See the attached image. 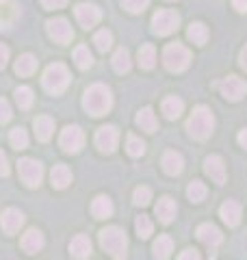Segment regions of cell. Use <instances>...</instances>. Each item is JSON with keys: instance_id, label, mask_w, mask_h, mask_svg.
I'll return each instance as SVG.
<instances>
[{"instance_id": "obj_20", "label": "cell", "mask_w": 247, "mask_h": 260, "mask_svg": "<svg viewBox=\"0 0 247 260\" xmlns=\"http://www.w3.org/2000/svg\"><path fill=\"white\" fill-rule=\"evenodd\" d=\"M33 128H35V135L39 141H50V137L54 135V121L48 115H39L33 121Z\"/></svg>"}, {"instance_id": "obj_24", "label": "cell", "mask_w": 247, "mask_h": 260, "mask_svg": "<svg viewBox=\"0 0 247 260\" xmlns=\"http://www.w3.org/2000/svg\"><path fill=\"white\" fill-rule=\"evenodd\" d=\"M91 215L96 219H106L113 215V202L111 198H106V195H98V198L91 202Z\"/></svg>"}, {"instance_id": "obj_14", "label": "cell", "mask_w": 247, "mask_h": 260, "mask_svg": "<svg viewBox=\"0 0 247 260\" xmlns=\"http://www.w3.org/2000/svg\"><path fill=\"white\" fill-rule=\"evenodd\" d=\"M0 225H3L5 234H15L24 225V213L20 208H7L0 217Z\"/></svg>"}, {"instance_id": "obj_46", "label": "cell", "mask_w": 247, "mask_h": 260, "mask_svg": "<svg viewBox=\"0 0 247 260\" xmlns=\"http://www.w3.org/2000/svg\"><path fill=\"white\" fill-rule=\"evenodd\" d=\"M232 7L238 13H247V0H232Z\"/></svg>"}, {"instance_id": "obj_43", "label": "cell", "mask_w": 247, "mask_h": 260, "mask_svg": "<svg viewBox=\"0 0 247 260\" xmlns=\"http://www.w3.org/2000/svg\"><path fill=\"white\" fill-rule=\"evenodd\" d=\"M178 260H202V258L197 254V249H184L182 254L178 256Z\"/></svg>"}, {"instance_id": "obj_39", "label": "cell", "mask_w": 247, "mask_h": 260, "mask_svg": "<svg viewBox=\"0 0 247 260\" xmlns=\"http://www.w3.org/2000/svg\"><path fill=\"white\" fill-rule=\"evenodd\" d=\"M152 200V191L147 189V186H137L135 193H133V202L137 206H147Z\"/></svg>"}, {"instance_id": "obj_32", "label": "cell", "mask_w": 247, "mask_h": 260, "mask_svg": "<svg viewBox=\"0 0 247 260\" xmlns=\"http://www.w3.org/2000/svg\"><path fill=\"white\" fill-rule=\"evenodd\" d=\"M74 61H76L80 70H89L94 65V54L89 52L87 46H78L76 50H74Z\"/></svg>"}, {"instance_id": "obj_40", "label": "cell", "mask_w": 247, "mask_h": 260, "mask_svg": "<svg viewBox=\"0 0 247 260\" xmlns=\"http://www.w3.org/2000/svg\"><path fill=\"white\" fill-rule=\"evenodd\" d=\"M123 9H128L130 13H141L147 5H150V0H121Z\"/></svg>"}, {"instance_id": "obj_13", "label": "cell", "mask_w": 247, "mask_h": 260, "mask_svg": "<svg viewBox=\"0 0 247 260\" xmlns=\"http://www.w3.org/2000/svg\"><path fill=\"white\" fill-rule=\"evenodd\" d=\"M197 239H200L206 247L215 249L221 245V241H224V234H221V230L217 225L212 223H202L200 228H197Z\"/></svg>"}, {"instance_id": "obj_1", "label": "cell", "mask_w": 247, "mask_h": 260, "mask_svg": "<svg viewBox=\"0 0 247 260\" xmlns=\"http://www.w3.org/2000/svg\"><path fill=\"white\" fill-rule=\"evenodd\" d=\"M82 107H85V111L89 113V115L94 117H102L106 115V113L111 111L113 107V93L111 89L106 85H91L85 91V95H82Z\"/></svg>"}, {"instance_id": "obj_10", "label": "cell", "mask_w": 247, "mask_h": 260, "mask_svg": "<svg viewBox=\"0 0 247 260\" xmlns=\"http://www.w3.org/2000/svg\"><path fill=\"white\" fill-rule=\"evenodd\" d=\"M117 141H119V133L115 126H102L98 128L96 133V145L98 150L104 152V154H113L115 148H117Z\"/></svg>"}, {"instance_id": "obj_31", "label": "cell", "mask_w": 247, "mask_h": 260, "mask_svg": "<svg viewBox=\"0 0 247 260\" xmlns=\"http://www.w3.org/2000/svg\"><path fill=\"white\" fill-rule=\"evenodd\" d=\"M137 59H139V65H141L143 70H152L154 63H156V50H154V46L152 44L141 46V48H139Z\"/></svg>"}, {"instance_id": "obj_33", "label": "cell", "mask_w": 247, "mask_h": 260, "mask_svg": "<svg viewBox=\"0 0 247 260\" xmlns=\"http://www.w3.org/2000/svg\"><path fill=\"white\" fill-rule=\"evenodd\" d=\"M9 141H11V145L15 150H24L28 145V135H26V130L24 128H13L11 130V135H9Z\"/></svg>"}, {"instance_id": "obj_34", "label": "cell", "mask_w": 247, "mask_h": 260, "mask_svg": "<svg viewBox=\"0 0 247 260\" xmlns=\"http://www.w3.org/2000/svg\"><path fill=\"white\" fill-rule=\"evenodd\" d=\"M15 102H18L20 109H28L33 104V89L26 87V85L18 87V89H15Z\"/></svg>"}, {"instance_id": "obj_48", "label": "cell", "mask_w": 247, "mask_h": 260, "mask_svg": "<svg viewBox=\"0 0 247 260\" xmlns=\"http://www.w3.org/2000/svg\"><path fill=\"white\" fill-rule=\"evenodd\" d=\"M238 61H241V68L247 72V44H245V48L241 50V56H238Z\"/></svg>"}, {"instance_id": "obj_30", "label": "cell", "mask_w": 247, "mask_h": 260, "mask_svg": "<svg viewBox=\"0 0 247 260\" xmlns=\"http://www.w3.org/2000/svg\"><path fill=\"white\" fill-rule=\"evenodd\" d=\"M130 52L126 50V48H119L117 52L113 54V70L117 72V74H126V72H130Z\"/></svg>"}, {"instance_id": "obj_3", "label": "cell", "mask_w": 247, "mask_h": 260, "mask_svg": "<svg viewBox=\"0 0 247 260\" xmlns=\"http://www.w3.org/2000/svg\"><path fill=\"white\" fill-rule=\"evenodd\" d=\"M100 245L106 249L115 260H123L126 258V249H128V237L126 232L117 225H109L100 232Z\"/></svg>"}, {"instance_id": "obj_28", "label": "cell", "mask_w": 247, "mask_h": 260, "mask_svg": "<svg viewBox=\"0 0 247 260\" xmlns=\"http://www.w3.org/2000/svg\"><path fill=\"white\" fill-rule=\"evenodd\" d=\"M35 70H37V59L33 54H22L15 61V74H20V76H30Z\"/></svg>"}, {"instance_id": "obj_38", "label": "cell", "mask_w": 247, "mask_h": 260, "mask_svg": "<svg viewBox=\"0 0 247 260\" xmlns=\"http://www.w3.org/2000/svg\"><path fill=\"white\" fill-rule=\"evenodd\" d=\"M94 44H96V48L100 52H106L113 46V35H111L109 30H98L96 37H94Z\"/></svg>"}, {"instance_id": "obj_35", "label": "cell", "mask_w": 247, "mask_h": 260, "mask_svg": "<svg viewBox=\"0 0 247 260\" xmlns=\"http://www.w3.org/2000/svg\"><path fill=\"white\" fill-rule=\"evenodd\" d=\"M135 228H137V234H139V239H150V234L154 232V225L150 221V217H137V221H135Z\"/></svg>"}, {"instance_id": "obj_5", "label": "cell", "mask_w": 247, "mask_h": 260, "mask_svg": "<svg viewBox=\"0 0 247 260\" xmlns=\"http://www.w3.org/2000/svg\"><path fill=\"white\" fill-rule=\"evenodd\" d=\"M163 63L169 72H184L191 63V52L187 50L182 44H169L163 50Z\"/></svg>"}, {"instance_id": "obj_8", "label": "cell", "mask_w": 247, "mask_h": 260, "mask_svg": "<svg viewBox=\"0 0 247 260\" xmlns=\"http://www.w3.org/2000/svg\"><path fill=\"white\" fill-rule=\"evenodd\" d=\"M59 145L63 148V152L78 154L85 145V133L80 130V126H65L59 137Z\"/></svg>"}, {"instance_id": "obj_50", "label": "cell", "mask_w": 247, "mask_h": 260, "mask_svg": "<svg viewBox=\"0 0 247 260\" xmlns=\"http://www.w3.org/2000/svg\"><path fill=\"white\" fill-rule=\"evenodd\" d=\"M167 3H174V0H167Z\"/></svg>"}, {"instance_id": "obj_44", "label": "cell", "mask_w": 247, "mask_h": 260, "mask_svg": "<svg viewBox=\"0 0 247 260\" xmlns=\"http://www.w3.org/2000/svg\"><path fill=\"white\" fill-rule=\"evenodd\" d=\"M0 176H9V160H7L3 150H0Z\"/></svg>"}, {"instance_id": "obj_7", "label": "cell", "mask_w": 247, "mask_h": 260, "mask_svg": "<svg viewBox=\"0 0 247 260\" xmlns=\"http://www.w3.org/2000/svg\"><path fill=\"white\" fill-rule=\"evenodd\" d=\"M18 174L22 178V182L26 186H30V189L39 186L41 180H44V167H41V162L35 158H20Z\"/></svg>"}, {"instance_id": "obj_26", "label": "cell", "mask_w": 247, "mask_h": 260, "mask_svg": "<svg viewBox=\"0 0 247 260\" xmlns=\"http://www.w3.org/2000/svg\"><path fill=\"white\" fill-rule=\"evenodd\" d=\"M152 251H154V258L156 260H167L171 256V251H174V241L163 234V237H159V239L154 241Z\"/></svg>"}, {"instance_id": "obj_12", "label": "cell", "mask_w": 247, "mask_h": 260, "mask_svg": "<svg viewBox=\"0 0 247 260\" xmlns=\"http://www.w3.org/2000/svg\"><path fill=\"white\" fill-rule=\"evenodd\" d=\"M74 13H76V20H78V24H80L82 28L96 26V24L100 22V18H102L100 9H98L96 5H91V3H80V5H76Z\"/></svg>"}, {"instance_id": "obj_29", "label": "cell", "mask_w": 247, "mask_h": 260, "mask_svg": "<svg viewBox=\"0 0 247 260\" xmlns=\"http://www.w3.org/2000/svg\"><path fill=\"white\" fill-rule=\"evenodd\" d=\"M187 37L191 39L193 44L204 46L206 39H208V28H206V24H202V22H193L191 26H189V30H187Z\"/></svg>"}, {"instance_id": "obj_49", "label": "cell", "mask_w": 247, "mask_h": 260, "mask_svg": "<svg viewBox=\"0 0 247 260\" xmlns=\"http://www.w3.org/2000/svg\"><path fill=\"white\" fill-rule=\"evenodd\" d=\"M5 3H7V0H0V5H5Z\"/></svg>"}, {"instance_id": "obj_6", "label": "cell", "mask_w": 247, "mask_h": 260, "mask_svg": "<svg viewBox=\"0 0 247 260\" xmlns=\"http://www.w3.org/2000/svg\"><path fill=\"white\" fill-rule=\"evenodd\" d=\"M180 26V15L174 9H159L152 18V32L159 37L171 35Z\"/></svg>"}, {"instance_id": "obj_47", "label": "cell", "mask_w": 247, "mask_h": 260, "mask_svg": "<svg viewBox=\"0 0 247 260\" xmlns=\"http://www.w3.org/2000/svg\"><path fill=\"white\" fill-rule=\"evenodd\" d=\"M236 141H238V145H241V148H245V150H247V128H245V130H241V133H238Z\"/></svg>"}, {"instance_id": "obj_2", "label": "cell", "mask_w": 247, "mask_h": 260, "mask_svg": "<svg viewBox=\"0 0 247 260\" xmlns=\"http://www.w3.org/2000/svg\"><path fill=\"white\" fill-rule=\"evenodd\" d=\"M187 130L189 135L197 141H206L215 130V115L208 107H195L193 113L187 119Z\"/></svg>"}, {"instance_id": "obj_45", "label": "cell", "mask_w": 247, "mask_h": 260, "mask_svg": "<svg viewBox=\"0 0 247 260\" xmlns=\"http://www.w3.org/2000/svg\"><path fill=\"white\" fill-rule=\"evenodd\" d=\"M7 61H9V48L5 44H0V70L7 65Z\"/></svg>"}, {"instance_id": "obj_22", "label": "cell", "mask_w": 247, "mask_h": 260, "mask_svg": "<svg viewBox=\"0 0 247 260\" xmlns=\"http://www.w3.org/2000/svg\"><path fill=\"white\" fill-rule=\"evenodd\" d=\"M50 180L54 189H68L70 182H72V172L68 165H54L52 167V174H50Z\"/></svg>"}, {"instance_id": "obj_27", "label": "cell", "mask_w": 247, "mask_h": 260, "mask_svg": "<svg viewBox=\"0 0 247 260\" xmlns=\"http://www.w3.org/2000/svg\"><path fill=\"white\" fill-rule=\"evenodd\" d=\"M20 15V7L18 3H11L7 7H0V28H11V24L18 20Z\"/></svg>"}, {"instance_id": "obj_4", "label": "cell", "mask_w": 247, "mask_h": 260, "mask_svg": "<svg viewBox=\"0 0 247 260\" xmlns=\"http://www.w3.org/2000/svg\"><path fill=\"white\" fill-rule=\"evenodd\" d=\"M70 80H72L70 70L65 68L63 63H52V65H48L46 68L44 78H41V85H44V89L48 93L59 95V93H63L65 89H68Z\"/></svg>"}, {"instance_id": "obj_21", "label": "cell", "mask_w": 247, "mask_h": 260, "mask_svg": "<svg viewBox=\"0 0 247 260\" xmlns=\"http://www.w3.org/2000/svg\"><path fill=\"white\" fill-rule=\"evenodd\" d=\"M41 247H44V234L35 230V228L22 237V249L26 251V254H37Z\"/></svg>"}, {"instance_id": "obj_37", "label": "cell", "mask_w": 247, "mask_h": 260, "mask_svg": "<svg viewBox=\"0 0 247 260\" xmlns=\"http://www.w3.org/2000/svg\"><path fill=\"white\" fill-rule=\"evenodd\" d=\"M126 150L130 156H143L145 154V143L139 139L135 135H128V141H126Z\"/></svg>"}, {"instance_id": "obj_15", "label": "cell", "mask_w": 247, "mask_h": 260, "mask_svg": "<svg viewBox=\"0 0 247 260\" xmlns=\"http://www.w3.org/2000/svg\"><path fill=\"white\" fill-rule=\"evenodd\" d=\"M154 213H156V217H159V221L161 223H171L174 221V217H176V213H178V206H176V202L171 200V198H161L159 200V204H156V208H154Z\"/></svg>"}, {"instance_id": "obj_23", "label": "cell", "mask_w": 247, "mask_h": 260, "mask_svg": "<svg viewBox=\"0 0 247 260\" xmlns=\"http://www.w3.org/2000/svg\"><path fill=\"white\" fill-rule=\"evenodd\" d=\"M161 109H163V113H165V117L167 119H178L180 115H182V111H184V102L180 100V98H176V95H169V98H165L163 100Z\"/></svg>"}, {"instance_id": "obj_9", "label": "cell", "mask_w": 247, "mask_h": 260, "mask_svg": "<svg viewBox=\"0 0 247 260\" xmlns=\"http://www.w3.org/2000/svg\"><path fill=\"white\" fill-rule=\"evenodd\" d=\"M46 28H48V35H50V39H54L56 44H70L72 37H74V30H72L70 22L65 20V18L48 20L46 22Z\"/></svg>"}, {"instance_id": "obj_17", "label": "cell", "mask_w": 247, "mask_h": 260, "mask_svg": "<svg viewBox=\"0 0 247 260\" xmlns=\"http://www.w3.org/2000/svg\"><path fill=\"white\" fill-rule=\"evenodd\" d=\"M219 217L224 219V223L228 228L238 225V221H241V204H238V202H232V200L224 202L219 208Z\"/></svg>"}, {"instance_id": "obj_42", "label": "cell", "mask_w": 247, "mask_h": 260, "mask_svg": "<svg viewBox=\"0 0 247 260\" xmlns=\"http://www.w3.org/2000/svg\"><path fill=\"white\" fill-rule=\"evenodd\" d=\"M41 5H44L46 9H61V7L68 5V0H41Z\"/></svg>"}, {"instance_id": "obj_16", "label": "cell", "mask_w": 247, "mask_h": 260, "mask_svg": "<svg viewBox=\"0 0 247 260\" xmlns=\"http://www.w3.org/2000/svg\"><path fill=\"white\" fill-rule=\"evenodd\" d=\"M204 169L217 184L226 182V165H224V160H221V156H217V154H212V156H208L204 160Z\"/></svg>"}, {"instance_id": "obj_36", "label": "cell", "mask_w": 247, "mask_h": 260, "mask_svg": "<svg viewBox=\"0 0 247 260\" xmlns=\"http://www.w3.org/2000/svg\"><path fill=\"white\" fill-rule=\"evenodd\" d=\"M187 195H189V200H191V202H195V204H200V202L206 198V186H204L200 180H193L191 184H189Z\"/></svg>"}, {"instance_id": "obj_19", "label": "cell", "mask_w": 247, "mask_h": 260, "mask_svg": "<svg viewBox=\"0 0 247 260\" xmlns=\"http://www.w3.org/2000/svg\"><path fill=\"white\" fill-rule=\"evenodd\" d=\"M161 162H163V169H165V174H167V176H178V174L184 169V160H182V156H180L178 152H174V150L165 152Z\"/></svg>"}, {"instance_id": "obj_41", "label": "cell", "mask_w": 247, "mask_h": 260, "mask_svg": "<svg viewBox=\"0 0 247 260\" xmlns=\"http://www.w3.org/2000/svg\"><path fill=\"white\" fill-rule=\"evenodd\" d=\"M11 104L5 100V98H0V124H7V121L11 119Z\"/></svg>"}, {"instance_id": "obj_25", "label": "cell", "mask_w": 247, "mask_h": 260, "mask_svg": "<svg viewBox=\"0 0 247 260\" xmlns=\"http://www.w3.org/2000/svg\"><path fill=\"white\" fill-rule=\"evenodd\" d=\"M137 126L145 130V133H154V130L159 128V121H156V115L150 107H145L137 113Z\"/></svg>"}, {"instance_id": "obj_11", "label": "cell", "mask_w": 247, "mask_h": 260, "mask_svg": "<svg viewBox=\"0 0 247 260\" xmlns=\"http://www.w3.org/2000/svg\"><path fill=\"white\" fill-rule=\"evenodd\" d=\"M219 89H221V95H224L228 102H238L247 93V83L238 76H228V78H224V83H221Z\"/></svg>"}, {"instance_id": "obj_18", "label": "cell", "mask_w": 247, "mask_h": 260, "mask_svg": "<svg viewBox=\"0 0 247 260\" xmlns=\"http://www.w3.org/2000/svg\"><path fill=\"white\" fill-rule=\"evenodd\" d=\"M70 254L76 260H85L91 256V241H89L87 234H76L70 243Z\"/></svg>"}]
</instances>
